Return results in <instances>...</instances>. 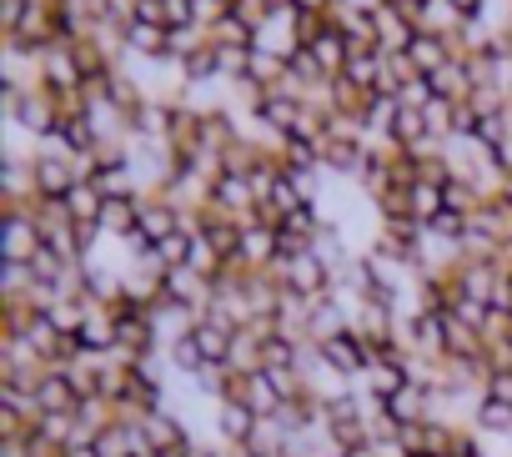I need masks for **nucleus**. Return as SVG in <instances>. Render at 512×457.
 <instances>
[{"mask_svg":"<svg viewBox=\"0 0 512 457\" xmlns=\"http://www.w3.org/2000/svg\"><path fill=\"white\" fill-rule=\"evenodd\" d=\"M256 417L246 402H216V437L226 442V447H246L251 442V432H256Z\"/></svg>","mask_w":512,"mask_h":457,"instance_id":"1","label":"nucleus"},{"mask_svg":"<svg viewBox=\"0 0 512 457\" xmlns=\"http://www.w3.org/2000/svg\"><path fill=\"white\" fill-rule=\"evenodd\" d=\"M36 407H41V412H76V407H81V397H76V387H71V377H66L61 367H46V372H41V382H36Z\"/></svg>","mask_w":512,"mask_h":457,"instance_id":"2","label":"nucleus"},{"mask_svg":"<svg viewBox=\"0 0 512 457\" xmlns=\"http://www.w3.org/2000/svg\"><path fill=\"white\" fill-rule=\"evenodd\" d=\"M126 46H131V51H146V56H161V51H171V26L131 21V26H126Z\"/></svg>","mask_w":512,"mask_h":457,"instance_id":"3","label":"nucleus"},{"mask_svg":"<svg viewBox=\"0 0 512 457\" xmlns=\"http://www.w3.org/2000/svg\"><path fill=\"white\" fill-rule=\"evenodd\" d=\"M402 56H407V66H417V71L437 76V66H442V41H437L432 31H422V36H417V41H412Z\"/></svg>","mask_w":512,"mask_h":457,"instance_id":"4","label":"nucleus"},{"mask_svg":"<svg viewBox=\"0 0 512 457\" xmlns=\"http://www.w3.org/2000/svg\"><path fill=\"white\" fill-rule=\"evenodd\" d=\"M482 392H487V402L512 407V367H492V372H487V382H482Z\"/></svg>","mask_w":512,"mask_h":457,"instance_id":"5","label":"nucleus"},{"mask_svg":"<svg viewBox=\"0 0 512 457\" xmlns=\"http://www.w3.org/2000/svg\"><path fill=\"white\" fill-rule=\"evenodd\" d=\"M16 116H21L31 131H51V111H46V101H21Z\"/></svg>","mask_w":512,"mask_h":457,"instance_id":"6","label":"nucleus"},{"mask_svg":"<svg viewBox=\"0 0 512 457\" xmlns=\"http://www.w3.org/2000/svg\"><path fill=\"white\" fill-rule=\"evenodd\" d=\"M262 116L277 121V126H292V121H297V101H287V96H282V101L267 96V101H262Z\"/></svg>","mask_w":512,"mask_h":457,"instance_id":"7","label":"nucleus"},{"mask_svg":"<svg viewBox=\"0 0 512 457\" xmlns=\"http://www.w3.org/2000/svg\"><path fill=\"white\" fill-rule=\"evenodd\" d=\"M292 6H302V11H317V6H327V0H292Z\"/></svg>","mask_w":512,"mask_h":457,"instance_id":"8","label":"nucleus"},{"mask_svg":"<svg viewBox=\"0 0 512 457\" xmlns=\"http://www.w3.org/2000/svg\"><path fill=\"white\" fill-rule=\"evenodd\" d=\"M452 6H457V11H477V6H482V0H452Z\"/></svg>","mask_w":512,"mask_h":457,"instance_id":"9","label":"nucleus"},{"mask_svg":"<svg viewBox=\"0 0 512 457\" xmlns=\"http://www.w3.org/2000/svg\"><path fill=\"white\" fill-rule=\"evenodd\" d=\"M111 6H131V0H111Z\"/></svg>","mask_w":512,"mask_h":457,"instance_id":"10","label":"nucleus"}]
</instances>
